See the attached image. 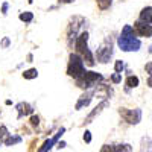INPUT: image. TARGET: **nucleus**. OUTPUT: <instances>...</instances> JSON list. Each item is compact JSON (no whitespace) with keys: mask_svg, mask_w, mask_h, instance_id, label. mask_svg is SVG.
Masks as SVG:
<instances>
[{"mask_svg":"<svg viewBox=\"0 0 152 152\" xmlns=\"http://www.w3.org/2000/svg\"><path fill=\"white\" fill-rule=\"evenodd\" d=\"M117 46L122 52H138L142 47V41L137 38V34L131 24H125L119 38H117Z\"/></svg>","mask_w":152,"mask_h":152,"instance_id":"1","label":"nucleus"},{"mask_svg":"<svg viewBox=\"0 0 152 152\" xmlns=\"http://www.w3.org/2000/svg\"><path fill=\"white\" fill-rule=\"evenodd\" d=\"M88 37H90V35H88L87 31L81 32L78 37H76V40H75V49H76V52L82 56L85 64L93 67L96 64V58L93 56L91 50L88 49Z\"/></svg>","mask_w":152,"mask_h":152,"instance_id":"2","label":"nucleus"},{"mask_svg":"<svg viewBox=\"0 0 152 152\" xmlns=\"http://www.w3.org/2000/svg\"><path fill=\"white\" fill-rule=\"evenodd\" d=\"M85 73V62L82 59V56L76 52V53H70L69 55V64H67V75L73 79H78Z\"/></svg>","mask_w":152,"mask_h":152,"instance_id":"3","label":"nucleus"},{"mask_svg":"<svg viewBox=\"0 0 152 152\" xmlns=\"http://www.w3.org/2000/svg\"><path fill=\"white\" fill-rule=\"evenodd\" d=\"M76 81V87L82 88V90H90V88H93L94 85H97L99 82L104 81V76L97 73V72H93V70H85V73L81 76V78L75 79Z\"/></svg>","mask_w":152,"mask_h":152,"instance_id":"4","label":"nucleus"},{"mask_svg":"<svg viewBox=\"0 0 152 152\" xmlns=\"http://www.w3.org/2000/svg\"><path fill=\"white\" fill-rule=\"evenodd\" d=\"M113 40L111 37L105 38V41L100 44L96 50V61H99L100 64H107V62H110L111 56H113Z\"/></svg>","mask_w":152,"mask_h":152,"instance_id":"5","label":"nucleus"},{"mask_svg":"<svg viewBox=\"0 0 152 152\" xmlns=\"http://www.w3.org/2000/svg\"><path fill=\"white\" fill-rule=\"evenodd\" d=\"M119 116L128 123V125H138L142 122V110L140 108H125V107H120L119 108Z\"/></svg>","mask_w":152,"mask_h":152,"instance_id":"6","label":"nucleus"},{"mask_svg":"<svg viewBox=\"0 0 152 152\" xmlns=\"http://www.w3.org/2000/svg\"><path fill=\"white\" fill-rule=\"evenodd\" d=\"M85 23V18L84 17H79V15H75L70 23H69V26H67V44L72 47L73 41L76 40V37H78L79 34V28L82 26V24Z\"/></svg>","mask_w":152,"mask_h":152,"instance_id":"7","label":"nucleus"},{"mask_svg":"<svg viewBox=\"0 0 152 152\" xmlns=\"http://www.w3.org/2000/svg\"><path fill=\"white\" fill-rule=\"evenodd\" d=\"M134 31L137 37H143V38H151L152 37V24L142 21V20H135L134 21Z\"/></svg>","mask_w":152,"mask_h":152,"instance_id":"8","label":"nucleus"},{"mask_svg":"<svg viewBox=\"0 0 152 152\" xmlns=\"http://www.w3.org/2000/svg\"><path fill=\"white\" fill-rule=\"evenodd\" d=\"M64 132H66V128H64V126H61V128L56 131V134H55L52 138H49L47 142H44V145H43L41 148H38V151H40V152L50 151V149L53 148V145H55V143H58V140H59V138L62 137V134H64Z\"/></svg>","mask_w":152,"mask_h":152,"instance_id":"9","label":"nucleus"},{"mask_svg":"<svg viewBox=\"0 0 152 152\" xmlns=\"http://www.w3.org/2000/svg\"><path fill=\"white\" fill-rule=\"evenodd\" d=\"M132 146L128 143H120V145H104L100 148V152H131Z\"/></svg>","mask_w":152,"mask_h":152,"instance_id":"10","label":"nucleus"},{"mask_svg":"<svg viewBox=\"0 0 152 152\" xmlns=\"http://www.w3.org/2000/svg\"><path fill=\"white\" fill-rule=\"evenodd\" d=\"M107 107H108V99H104L102 102H100V104H99V105H97V107H96V108H94V110H93V111H91V113L85 117V120H84V122H85V125L93 123V120H94V119H96V117H97L99 114L102 113Z\"/></svg>","mask_w":152,"mask_h":152,"instance_id":"11","label":"nucleus"},{"mask_svg":"<svg viewBox=\"0 0 152 152\" xmlns=\"http://www.w3.org/2000/svg\"><path fill=\"white\" fill-rule=\"evenodd\" d=\"M93 97H94V96H93V91H91V90H90V91H87V90H85V93L81 94V97L78 99V102H76V105H75V110H76V111H79V110L88 107V105L91 104Z\"/></svg>","mask_w":152,"mask_h":152,"instance_id":"12","label":"nucleus"},{"mask_svg":"<svg viewBox=\"0 0 152 152\" xmlns=\"http://www.w3.org/2000/svg\"><path fill=\"white\" fill-rule=\"evenodd\" d=\"M15 108L18 110V119H21V117H24V116H31V114H34V107H32L31 104H28V102H20Z\"/></svg>","mask_w":152,"mask_h":152,"instance_id":"13","label":"nucleus"},{"mask_svg":"<svg viewBox=\"0 0 152 152\" xmlns=\"http://www.w3.org/2000/svg\"><path fill=\"white\" fill-rule=\"evenodd\" d=\"M125 85H126V91H129L131 88H137L140 85V79H138V76H135V75H128L125 79Z\"/></svg>","mask_w":152,"mask_h":152,"instance_id":"14","label":"nucleus"},{"mask_svg":"<svg viewBox=\"0 0 152 152\" xmlns=\"http://www.w3.org/2000/svg\"><path fill=\"white\" fill-rule=\"evenodd\" d=\"M138 20H142V21H146V23H151V24H152V6H145V8L140 11Z\"/></svg>","mask_w":152,"mask_h":152,"instance_id":"15","label":"nucleus"},{"mask_svg":"<svg viewBox=\"0 0 152 152\" xmlns=\"http://www.w3.org/2000/svg\"><path fill=\"white\" fill-rule=\"evenodd\" d=\"M23 142V138L20 135H12V134H8L3 140V145L5 146H14V145H18Z\"/></svg>","mask_w":152,"mask_h":152,"instance_id":"16","label":"nucleus"},{"mask_svg":"<svg viewBox=\"0 0 152 152\" xmlns=\"http://www.w3.org/2000/svg\"><path fill=\"white\" fill-rule=\"evenodd\" d=\"M20 21H23L24 24H29L34 21V12L31 11H24V12H20V15H18Z\"/></svg>","mask_w":152,"mask_h":152,"instance_id":"17","label":"nucleus"},{"mask_svg":"<svg viewBox=\"0 0 152 152\" xmlns=\"http://www.w3.org/2000/svg\"><path fill=\"white\" fill-rule=\"evenodd\" d=\"M21 76H23L24 79H28V81L35 79V78H38V70L37 69H28V70H24L21 73Z\"/></svg>","mask_w":152,"mask_h":152,"instance_id":"18","label":"nucleus"},{"mask_svg":"<svg viewBox=\"0 0 152 152\" xmlns=\"http://www.w3.org/2000/svg\"><path fill=\"white\" fill-rule=\"evenodd\" d=\"M96 3H97V8L100 11H107L111 8L113 5V0H96Z\"/></svg>","mask_w":152,"mask_h":152,"instance_id":"19","label":"nucleus"},{"mask_svg":"<svg viewBox=\"0 0 152 152\" xmlns=\"http://www.w3.org/2000/svg\"><path fill=\"white\" fill-rule=\"evenodd\" d=\"M142 151H152V140L149 137H143L142 138Z\"/></svg>","mask_w":152,"mask_h":152,"instance_id":"20","label":"nucleus"},{"mask_svg":"<svg viewBox=\"0 0 152 152\" xmlns=\"http://www.w3.org/2000/svg\"><path fill=\"white\" fill-rule=\"evenodd\" d=\"M125 70V62L122 59H117L116 62H114V72H117V73H122Z\"/></svg>","mask_w":152,"mask_h":152,"instance_id":"21","label":"nucleus"},{"mask_svg":"<svg viewBox=\"0 0 152 152\" xmlns=\"http://www.w3.org/2000/svg\"><path fill=\"white\" fill-rule=\"evenodd\" d=\"M9 134V131H8V128L5 125H0V145L3 143V140H5V137Z\"/></svg>","mask_w":152,"mask_h":152,"instance_id":"22","label":"nucleus"},{"mask_svg":"<svg viewBox=\"0 0 152 152\" xmlns=\"http://www.w3.org/2000/svg\"><path fill=\"white\" fill-rule=\"evenodd\" d=\"M110 79H111L113 84H120V82H122V73H117V72L113 73Z\"/></svg>","mask_w":152,"mask_h":152,"instance_id":"23","label":"nucleus"},{"mask_svg":"<svg viewBox=\"0 0 152 152\" xmlns=\"http://www.w3.org/2000/svg\"><path fill=\"white\" fill-rule=\"evenodd\" d=\"M29 122H31V125L34 126V128H37V126L40 125V116H37V114H31Z\"/></svg>","mask_w":152,"mask_h":152,"instance_id":"24","label":"nucleus"},{"mask_svg":"<svg viewBox=\"0 0 152 152\" xmlns=\"http://www.w3.org/2000/svg\"><path fill=\"white\" fill-rule=\"evenodd\" d=\"M11 46V38L9 37H3L2 40H0V47L2 49H8Z\"/></svg>","mask_w":152,"mask_h":152,"instance_id":"25","label":"nucleus"},{"mask_svg":"<svg viewBox=\"0 0 152 152\" xmlns=\"http://www.w3.org/2000/svg\"><path fill=\"white\" fill-rule=\"evenodd\" d=\"M82 138H84V142H85L87 145H90V143H91V132L88 131V129H85V132H84Z\"/></svg>","mask_w":152,"mask_h":152,"instance_id":"26","label":"nucleus"},{"mask_svg":"<svg viewBox=\"0 0 152 152\" xmlns=\"http://www.w3.org/2000/svg\"><path fill=\"white\" fill-rule=\"evenodd\" d=\"M8 9H9V3H8V2H3V3H2V9H0L2 15H6V14H8Z\"/></svg>","mask_w":152,"mask_h":152,"instance_id":"27","label":"nucleus"},{"mask_svg":"<svg viewBox=\"0 0 152 152\" xmlns=\"http://www.w3.org/2000/svg\"><path fill=\"white\" fill-rule=\"evenodd\" d=\"M145 70H146V73L152 75V62H148V64L145 66Z\"/></svg>","mask_w":152,"mask_h":152,"instance_id":"28","label":"nucleus"},{"mask_svg":"<svg viewBox=\"0 0 152 152\" xmlns=\"http://www.w3.org/2000/svg\"><path fill=\"white\" fill-rule=\"evenodd\" d=\"M66 146H67V143H66V142H58V145H56V149H59V151H61V149H64Z\"/></svg>","mask_w":152,"mask_h":152,"instance_id":"29","label":"nucleus"},{"mask_svg":"<svg viewBox=\"0 0 152 152\" xmlns=\"http://www.w3.org/2000/svg\"><path fill=\"white\" fill-rule=\"evenodd\" d=\"M34 61V55L32 53H28V56H26V62H32Z\"/></svg>","mask_w":152,"mask_h":152,"instance_id":"30","label":"nucleus"},{"mask_svg":"<svg viewBox=\"0 0 152 152\" xmlns=\"http://www.w3.org/2000/svg\"><path fill=\"white\" fill-rule=\"evenodd\" d=\"M148 87L152 88V75H149V78H148Z\"/></svg>","mask_w":152,"mask_h":152,"instance_id":"31","label":"nucleus"},{"mask_svg":"<svg viewBox=\"0 0 152 152\" xmlns=\"http://www.w3.org/2000/svg\"><path fill=\"white\" fill-rule=\"evenodd\" d=\"M58 2H59V3H73L75 0H58Z\"/></svg>","mask_w":152,"mask_h":152,"instance_id":"32","label":"nucleus"},{"mask_svg":"<svg viewBox=\"0 0 152 152\" xmlns=\"http://www.w3.org/2000/svg\"><path fill=\"white\" fill-rule=\"evenodd\" d=\"M28 3H29V5H32V3H34V0H28Z\"/></svg>","mask_w":152,"mask_h":152,"instance_id":"33","label":"nucleus"},{"mask_svg":"<svg viewBox=\"0 0 152 152\" xmlns=\"http://www.w3.org/2000/svg\"><path fill=\"white\" fill-rule=\"evenodd\" d=\"M149 53H152V46H149Z\"/></svg>","mask_w":152,"mask_h":152,"instance_id":"34","label":"nucleus"}]
</instances>
